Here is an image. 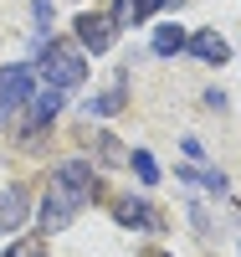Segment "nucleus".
<instances>
[{
	"label": "nucleus",
	"instance_id": "obj_1",
	"mask_svg": "<svg viewBox=\"0 0 241 257\" xmlns=\"http://www.w3.org/2000/svg\"><path fill=\"white\" fill-rule=\"evenodd\" d=\"M93 196H98V175H93V165H82V160L57 165L47 196H41V226H47V231H62L87 201H93Z\"/></svg>",
	"mask_w": 241,
	"mask_h": 257
},
{
	"label": "nucleus",
	"instance_id": "obj_2",
	"mask_svg": "<svg viewBox=\"0 0 241 257\" xmlns=\"http://www.w3.org/2000/svg\"><path fill=\"white\" fill-rule=\"evenodd\" d=\"M36 67L47 72V82H52L57 93L82 88V82H87V57H77L72 47H62V41H47V47L36 52Z\"/></svg>",
	"mask_w": 241,
	"mask_h": 257
},
{
	"label": "nucleus",
	"instance_id": "obj_3",
	"mask_svg": "<svg viewBox=\"0 0 241 257\" xmlns=\"http://www.w3.org/2000/svg\"><path fill=\"white\" fill-rule=\"evenodd\" d=\"M36 93V72L31 67H6L0 72V123H11V113H21Z\"/></svg>",
	"mask_w": 241,
	"mask_h": 257
},
{
	"label": "nucleus",
	"instance_id": "obj_4",
	"mask_svg": "<svg viewBox=\"0 0 241 257\" xmlns=\"http://www.w3.org/2000/svg\"><path fill=\"white\" fill-rule=\"evenodd\" d=\"M113 36H118V21H113V16H103V11L77 16V41H82L87 52H108V47H113Z\"/></svg>",
	"mask_w": 241,
	"mask_h": 257
},
{
	"label": "nucleus",
	"instance_id": "obj_5",
	"mask_svg": "<svg viewBox=\"0 0 241 257\" xmlns=\"http://www.w3.org/2000/svg\"><path fill=\"white\" fill-rule=\"evenodd\" d=\"M57 108H62V93L57 88H36L31 103H26V134H41V128L57 118Z\"/></svg>",
	"mask_w": 241,
	"mask_h": 257
},
{
	"label": "nucleus",
	"instance_id": "obj_6",
	"mask_svg": "<svg viewBox=\"0 0 241 257\" xmlns=\"http://www.w3.org/2000/svg\"><path fill=\"white\" fill-rule=\"evenodd\" d=\"M185 52H195L200 62H226V57H231V47H226L221 31H195V36L185 41Z\"/></svg>",
	"mask_w": 241,
	"mask_h": 257
},
{
	"label": "nucleus",
	"instance_id": "obj_7",
	"mask_svg": "<svg viewBox=\"0 0 241 257\" xmlns=\"http://www.w3.org/2000/svg\"><path fill=\"white\" fill-rule=\"evenodd\" d=\"M21 221H26V190L11 185V190H0V231H16Z\"/></svg>",
	"mask_w": 241,
	"mask_h": 257
},
{
	"label": "nucleus",
	"instance_id": "obj_8",
	"mask_svg": "<svg viewBox=\"0 0 241 257\" xmlns=\"http://www.w3.org/2000/svg\"><path fill=\"white\" fill-rule=\"evenodd\" d=\"M118 221H128V226H164V216L149 201H134V196H123L118 201Z\"/></svg>",
	"mask_w": 241,
	"mask_h": 257
},
{
	"label": "nucleus",
	"instance_id": "obj_9",
	"mask_svg": "<svg viewBox=\"0 0 241 257\" xmlns=\"http://www.w3.org/2000/svg\"><path fill=\"white\" fill-rule=\"evenodd\" d=\"M123 103H128L123 88H108V93H98V98H87V103H82V113H87V118H108V113H118Z\"/></svg>",
	"mask_w": 241,
	"mask_h": 257
},
{
	"label": "nucleus",
	"instance_id": "obj_10",
	"mask_svg": "<svg viewBox=\"0 0 241 257\" xmlns=\"http://www.w3.org/2000/svg\"><path fill=\"white\" fill-rule=\"evenodd\" d=\"M185 41H190V36H185L180 26H159V31H154V52H159V57H174V52H185Z\"/></svg>",
	"mask_w": 241,
	"mask_h": 257
},
{
	"label": "nucleus",
	"instance_id": "obj_11",
	"mask_svg": "<svg viewBox=\"0 0 241 257\" xmlns=\"http://www.w3.org/2000/svg\"><path fill=\"white\" fill-rule=\"evenodd\" d=\"M128 165H134V175H139L144 185L159 180V165H154V155H149V149H134V160H128Z\"/></svg>",
	"mask_w": 241,
	"mask_h": 257
},
{
	"label": "nucleus",
	"instance_id": "obj_12",
	"mask_svg": "<svg viewBox=\"0 0 241 257\" xmlns=\"http://www.w3.org/2000/svg\"><path fill=\"white\" fill-rule=\"evenodd\" d=\"M180 175H185V180H200V185H210V190H226V180L215 175V170H195V165H190V170H180Z\"/></svg>",
	"mask_w": 241,
	"mask_h": 257
},
{
	"label": "nucleus",
	"instance_id": "obj_13",
	"mask_svg": "<svg viewBox=\"0 0 241 257\" xmlns=\"http://www.w3.org/2000/svg\"><path fill=\"white\" fill-rule=\"evenodd\" d=\"M11 257H47V252H41V247H36V242H21V247H16V252H11Z\"/></svg>",
	"mask_w": 241,
	"mask_h": 257
},
{
	"label": "nucleus",
	"instance_id": "obj_14",
	"mask_svg": "<svg viewBox=\"0 0 241 257\" xmlns=\"http://www.w3.org/2000/svg\"><path fill=\"white\" fill-rule=\"evenodd\" d=\"M149 6H154V11H159V6H180V0H149Z\"/></svg>",
	"mask_w": 241,
	"mask_h": 257
},
{
	"label": "nucleus",
	"instance_id": "obj_15",
	"mask_svg": "<svg viewBox=\"0 0 241 257\" xmlns=\"http://www.w3.org/2000/svg\"><path fill=\"white\" fill-rule=\"evenodd\" d=\"M159 257H164V252H159Z\"/></svg>",
	"mask_w": 241,
	"mask_h": 257
}]
</instances>
